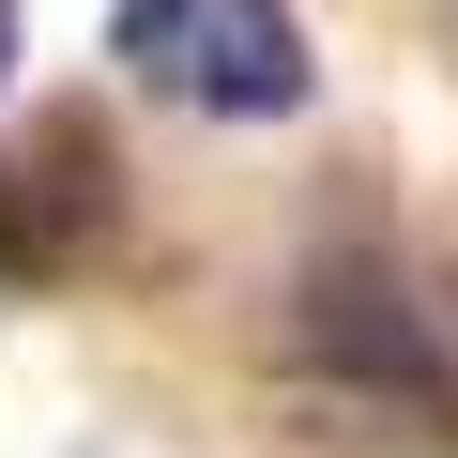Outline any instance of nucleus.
Wrapping results in <instances>:
<instances>
[{"instance_id": "nucleus-1", "label": "nucleus", "mask_w": 458, "mask_h": 458, "mask_svg": "<svg viewBox=\"0 0 458 458\" xmlns=\"http://www.w3.org/2000/svg\"><path fill=\"white\" fill-rule=\"evenodd\" d=\"M107 47H123L138 92H168L199 123L306 107V16L291 0H107Z\"/></svg>"}]
</instances>
